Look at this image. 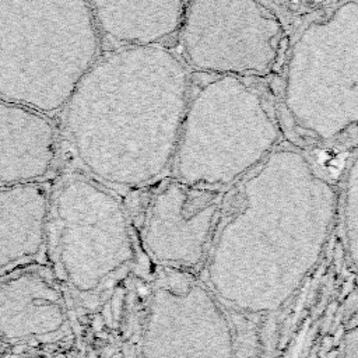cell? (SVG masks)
I'll return each instance as SVG.
<instances>
[{"instance_id": "obj_4", "label": "cell", "mask_w": 358, "mask_h": 358, "mask_svg": "<svg viewBox=\"0 0 358 358\" xmlns=\"http://www.w3.org/2000/svg\"><path fill=\"white\" fill-rule=\"evenodd\" d=\"M281 133L266 102L241 77L217 76L190 92L175 178L225 189L274 151Z\"/></svg>"}, {"instance_id": "obj_11", "label": "cell", "mask_w": 358, "mask_h": 358, "mask_svg": "<svg viewBox=\"0 0 358 358\" xmlns=\"http://www.w3.org/2000/svg\"><path fill=\"white\" fill-rule=\"evenodd\" d=\"M346 354L344 358H358V327L351 329L344 339Z\"/></svg>"}, {"instance_id": "obj_8", "label": "cell", "mask_w": 358, "mask_h": 358, "mask_svg": "<svg viewBox=\"0 0 358 358\" xmlns=\"http://www.w3.org/2000/svg\"><path fill=\"white\" fill-rule=\"evenodd\" d=\"M57 134L48 115L0 99V185L44 182L56 158Z\"/></svg>"}, {"instance_id": "obj_5", "label": "cell", "mask_w": 358, "mask_h": 358, "mask_svg": "<svg viewBox=\"0 0 358 358\" xmlns=\"http://www.w3.org/2000/svg\"><path fill=\"white\" fill-rule=\"evenodd\" d=\"M45 249L57 274L82 293L98 290L136 259L119 199L84 174H66L53 186Z\"/></svg>"}, {"instance_id": "obj_6", "label": "cell", "mask_w": 358, "mask_h": 358, "mask_svg": "<svg viewBox=\"0 0 358 358\" xmlns=\"http://www.w3.org/2000/svg\"><path fill=\"white\" fill-rule=\"evenodd\" d=\"M179 34L187 67L244 79L274 66L283 24L261 1H187Z\"/></svg>"}, {"instance_id": "obj_9", "label": "cell", "mask_w": 358, "mask_h": 358, "mask_svg": "<svg viewBox=\"0 0 358 358\" xmlns=\"http://www.w3.org/2000/svg\"><path fill=\"white\" fill-rule=\"evenodd\" d=\"M53 185L35 182L0 189V268L1 276L35 259L46 246L49 207Z\"/></svg>"}, {"instance_id": "obj_10", "label": "cell", "mask_w": 358, "mask_h": 358, "mask_svg": "<svg viewBox=\"0 0 358 358\" xmlns=\"http://www.w3.org/2000/svg\"><path fill=\"white\" fill-rule=\"evenodd\" d=\"M101 40L119 48L155 46L180 33L187 1H90Z\"/></svg>"}, {"instance_id": "obj_2", "label": "cell", "mask_w": 358, "mask_h": 358, "mask_svg": "<svg viewBox=\"0 0 358 358\" xmlns=\"http://www.w3.org/2000/svg\"><path fill=\"white\" fill-rule=\"evenodd\" d=\"M274 150L241 189V200L209 251V274L225 268L293 281L315 263L333 214V189L304 155Z\"/></svg>"}, {"instance_id": "obj_12", "label": "cell", "mask_w": 358, "mask_h": 358, "mask_svg": "<svg viewBox=\"0 0 358 358\" xmlns=\"http://www.w3.org/2000/svg\"><path fill=\"white\" fill-rule=\"evenodd\" d=\"M21 350H23V347H17V349H16V350H14V351H16V353H20V351H21Z\"/></svg>"}, {"instance_id": "obj_3", "label": "cell", "mask_w": 358, "mask_h": 358, "mask_svg": "<svg viewBox=\"0 0 358 358\" xmlns=\"http://www.w3.org/2000/svg\"><path fill=\"white\" fill-rule=\"evenodd\" d=\"M91 3L0 0V99L63 111L98 60Z\"/></svg>"}, {"instance_id": "obj_1", "label": "cell", "mask_w": 358, "mask_h": 358, "mask_svg": "<svg viewBox=\"0 0 358 358\" xmlns=\"http://www.w3.org/2000/svg\"><path fill=\"white\" fill-rule=\"evenodd\" d=\"M183 57L155 46L98 57L65 108L66 140L82 170L105 186L137 187L174 165L190 101Z\"/></svg>"}, {"instance_id": "obj_7", "label": "cell", "mask_w": 358, "mask_h": 358, "mask_svg": "<svg viewBox=\"0 0 358 358\" xmlns=\"http://www.w3.org/2000/svg\"><path fill=\"white\" fill-rule=\"evenodd\" d=\"M224 189L189 185L174 178L165 182L147 207L143 242L157 263L195 268L202 263L212 239Z\"/></svg>"}]
</instances>
